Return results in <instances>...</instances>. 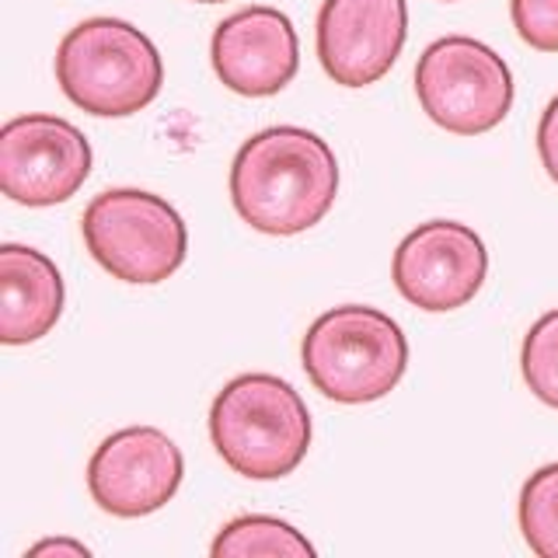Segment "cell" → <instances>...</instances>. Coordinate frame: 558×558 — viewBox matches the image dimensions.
<instances>
[{
  "mask_svg": "<svg viewBox=\"0 0 558 558\" xmlns=\"http://www.w3.org/2000/svg\"><path fill=\"white\" fill-rule=\"evenodd\" d=\"M537 154H541V165H545V171H548V179L558 185V95L548 101L545 116H541Z\"/></svg>",
  "mask_w": 558,
  "mask_h": 558,
  "instance_id": "17",
  "label": "cell"
},
{
  "mask_svg": "<svg viewBox=\"0 0 558 558\" xmlns=\"http://www.w3.org/2000/svg\"><path fill=\"white\" fill-rule=\"evenodd\" d=\"M81 231L98 266L136 287L165 283L189 252L179 209L144 189H109L95 196L84 209Z\"/></svg>",
  "mask_w": 558,
  "mask_h": 558,
  "instance_id": "5",
  "label": "cell"
},
{
  "mask_svg": "<svg viewBox=\"0 0 558 558\" xmlns=\"http://www.w3.org/2000/svg\"><path fill=\"white\" fill-rule=\"evenodd\" d=\"M209 436L238 475L255 482L283 478L301 468L311 447V412L287 380L244 374L217 395Z\"/></svg>",
  "mask_w": 558,
  "mask_h": 558,
  "instance_id": "2",
  "label": "cell"
},
{
  "mask_svg": "<svg viewBox=\"0 0 558 558\" xmlns=\"http://www.w3.org/2000/svg\"><path fill=\"white\" fill-rule=\"evenodd\" d=\"M339 196V161L318 133L272 126L252 136L231 165V199L244 223L290 238L322 223Z\"/></svg>",
  "mask_w": 558,
  "mask_h": 558,
  "instance_id": "1",
  "label": "cell"
},
{
  "mask_svg": "<svg viewBox=\"0 0 558 558\" xmlns=\"http://www.w3.org/2000/svg\"><path fill=\"white\" fill-rule=\"evenodd\" d=\"M415 95L440 130L453 136H478L510 116L513 74L485 43L447 35L418 57Z\"/></svg>",
  "mask_w": 558,
  "mask_h": 558,
  "instance_id": "6",
  "label": "cell"
},
{
  "mask_svg": "<svg viewBox=\"0 0 558 558\" xmlns=\"http://www.w3.org/2000/svg\"><path fill=\"white\" fill-rule=\"evenodd\" d=\"M405 35V0H325L318 14V60L336 84L366 87L398 63Z\"/></svg>",
  "mask_w": 558,
  "mask_h": 558,
  "instance_id": "10",
  "label": "cell"
},
{
  "mask_svg": "<svg viewBox=\"0 0 558 558\" xmlns=\"http://www.w3.org/2000/svg\"><path fill=\"white\" fill-rule=\"evenodd\" d=\"M217 77L244 98L279 95L296 77L301 46L293 22L276 8H248L217 25L214 46Z\"/></svg>",
  "mask_w": 558,
  "mask_h": 558,
  "instance_id": "11",
  "label": "cell"
},
{
  "mask_svg": "<svg viewBox=\"0 0 558 558\" xmlns=\"http://www.w3.org/2000/svg\"><path fill=\"white\" fill-rule=\"evenodd\" d=\"M92 174V144L74 122L17 116L0 130V189L22 206L66 203Z\"/></svg>",
  "mask_w": 558,
  "mask_h": 558,
  "instance_id": "7",
  "label": "cell"
},
{
  "mask_svg": "<svg viewBox=\"0 0 558 558\" xmlns=\"http://www.w3.org/2000/svg\"><path fill=\"white\" fill-rule=\"evenodd\" d=\"M57 84L77 109L122 119L161 95L165 63L144 32L119 17L70 28L57 49Z\"/></svg>",
  "mask_w": 558,
  "mask_h": 558,
  "instance_id": "3",
  "label": "cell"
},
{
  "mask_svg": "<svg viewBox=\"0 0 558 558\" xmlns=\"http://www.w3.org/2000/svg\"><path fill=\"white\" fill-rule=\"evenodd\" d=\"M304 374L325 398L366 405L398 388L409 366V342L391 314L363 304L325 311L307 328Z\"/></svg>",
  "mask_w": 558,
  "mask_h": 558,
  "instance_id": "4",
  "label": "cell"
},
{
  "mask_svg": "<svg viewBox=\"0 0 558 558\" xmlns=\"http://www.w3.org/2000/svg\"><path fill=\"white\" fill-rule=\"evenodd\" d=\"M196 4H220V0H196Z\"/></svg>",
  "mask_w": 558,
  "mask_h": 558,
  "instance_id": "19",
  "label": "cell"
},
{
  "mask_svg": "<svg viewBox=\"0 0 558 558\" xmlns=\"http://www.w3.org/2000/svg\"><path fill=\"white\" fill-rule=\"evenodd\" d=\"M63 314V276L52 262L25 248H0V339L8 345L39 342Z\"/></svg>",
  "mask_w": 558,
  "mask_h": 558,
  "instance_id": "12",
  "label": "cell"
},
{
  "mask_svg": "<svg viewBox=\"0 0 558 558\" xmlns=\"http://www.w3.org/2000/svg\"><path fill=\"white\" fill-rule=\"evenodd\" d=\"M520 371L527 388L548 409H558V307L541 318L523 339Z\"/></svg>",
  "mask_w": 558,
  "mask_h": 558,
  "instance_id": "15",
  "label": "cell"
},
{
  "mask_svg": "<svg viewBox=\"0 0 558 558\" xmlns=\"http://www.w3.org/2000/svg\"><path fill=\"white\" fill-rule=\"evenodd\" d=\"M255 555L307 558L314 555V545L296 527H290L287 520L276 517H238L214 541V558H255Z\"/></svg>",
  "mask_w": 558,
  "mask_h": 558,
  "instance_id": "13",
  "label": "cell"
},
{
  "mask_svg": "<svg viewBox=\"0 0 558 558\" xmlns=\"http://www.w3.org/2000/svg\"><path fill=\"white\" fill-rule=\"evenodd\" d=\"M185 475L182 450L154 426H130L112 433L87 464V488L105 513L136 520L147 517L179 493Z\"/></svg>",
  "mask_w": 558,
  "mask_h": 558,
  "instance_id": "9",
  "label": "cell"
},
{
  "mask_svg": "<svg viewBox=\"0 0 558 558\" xmlns=\"http://www.w3.org/2000/svg\"><path fill=\"white\" fill-rule=\"evenodd\" d=\"M520 531L541 558H558V464L534 471L520 493Z\"/></svg>",
  "mask_w": 558,
  "mask_h": 558,
  "instance_id": "14",
  "label": "cell"
},
{
  "mask_svg": "<svg viewBox=\"0 0 558 558\" xmlns=\"http://www.w3.org/2000/svg\"><path fill=\"white\" fill-rule=\"evenodd\" d=\"M513 28L537 52H558V0H513Z\"/></svg>",
  "mask_w": 558,
  "mask_h": 558,
  "instance_id": "16",
  "label": "cell"
},
{
  "mask_svg": "<svg viewBox=\"0 0 558 558\" xmlns=\"http://www.w3.org/2000/svg\"><path fill=\"white\" fill-rule=\"evenodd\" d=\"M488 252L482 238L458 220H429L398 244L395 287L409 304L444 314L458 311L485 283Z\"/></svg>",
  "mask_w": 558,
  "mask_h": 558,
  "instance_id": "8",
  "label": "cell"
},
{
  "mask_svg": "<svg viewBox=\"0 0 558 558\" xmlns=\"http://www.w3.org/2000/svg\"><path fill=\"white\" fill-rule=\"evenodd\" d=\"M46 555H70V558H87L92 548L81 545V541H39L35 548H28V558H46Z\"/></svg>",
  "mask_w": 558,
  "mask_h": 558,
  "instance_id": "18",
  "label": "cell"
},
{
  "mask_svg": "<svg viewBox=\"0 0 558 558\" xmlns=\"http://www.w3.org/2000/svg\"><path fill=\"white\" fill-rule=\"evenodd\" d=\"M447 4H450V0H447Z\"/></svg>",
  "mask_w": 558,
  "mask_h": 558,
  "instance_id": "20",
  "label": "cell"
}]
</instances>
